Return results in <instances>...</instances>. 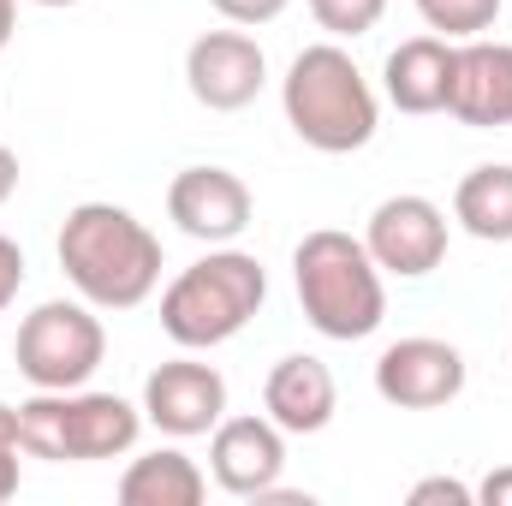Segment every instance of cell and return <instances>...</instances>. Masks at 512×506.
<instances>
[{
    "label": "cell",
    "mask_w": 512,
    "mask_h": 506,
    "mask_svg": "<svg viewBox=\"0 0 512 506\" xmlns=\"http://www.w3.org/2000/svg\"><path fill=\"white\" fill-rule=\"evenodd\" d=\"M24 453V435H18V405H0V459Z\"/></svg>",
    "instance_id": "cb8c5ba5"
},
{
    "label": "cell",
    "mask_w": 512,
    "mask_h": 506,
    "mask_svg": "<svg viewBox=\"0 0 512 506\" xmlns=\"http://www.w3.org/2000/svg\"><path fill=\"white\" fill-rule=\"evenodd\" d=\"M387 0H310V18L328 30V36H340V42H358V36H370L376 24H382Z\"/></svg>",
    "instance_id": "d6986e66"
},
{
    "label": "cell",
    "mask_w": 512,
    "mask_h": 506,
    "mask_svg": "<svg viewBox=\"0 0 512 506\" xmlns=\"http://www.w3.org/2000/svg\"><path fill=\"white\" fill-rule=\"evenodd\" d=\"M227 417V381L215 364L197 358H167L161 370L143 381V423H155L167 441H191L209 435Z\"/></svg>",
    "instance_id": "30bf717a"
},
{
    "label": "cell",
    "mask_w": 512,
    "mask_h": 506,
    "mask_svg": "<svg viewBox=\"0 0 512 506\" xmlns=\"http://www.w3.org/2000/svg\"><path fill=\"white\" fill-rule=\"evenodd\" d=\"M203 495H209V477L179 447H155V453L131 459L120 477V506H197Z\"/></svg>",
    "instance_id": "2e32d148"
},
{
    "label": "cell",
    "mask_w": 512,
    "mask_h": 506,
    "mask_svg": "<svg viewBox=\"0 0 512 506\" xmlns=\"http://www.w3.org/2000/svg\"><path fill=\"white\" fill-rule=\"evenodd\" d=\"M417 12H423V24L435 30V36H459V42H471V36H483L495 18H501V0H411Z\"/></svg>",
    "instance_id": "ac0fdd59"
},
{
    "label": "cell",
    "mask_w": 512,
    "mask_h": 506,
    "mask_svg": "<svg viewBox=\"0 0 512 506\" xmlns=\"http://www.w3.org/2000/svg\"><path fill=\"white\" fill-rule=\"evenodd\" d=\"M477 506V489L471 483H459V477H423L417 489H411V506Z\"/></svg>",
    "instance_id": "44dd1931"
},
{
    "label": "cell",
    "mask_w": 512,
    "mask_h": 506,
    "mask_svg": "<svg viewBox=\"0 0 512 506\" xmlns=\"http://www.w3.org/2000/svg\"><path fill=\"white\" fill-rule=\"evenodd\" d=\"M12 358H18V376L30 381V387H48V393L90 387V376L108 358V334H102L96 304H84V298H48V304H36L18 322Z\"/></svg>",
    "instance_id": "8992f818"
},
{
    "label": "cell",
    "mask_w": 512,
    "mask_h": 506,
    "mask_svg": "<svg viewBox=\"0 0 512 506\" xmlns=\"http://www.w3.org/2000/svg\"><path fill=\"white\" fill-rule=\"evenodd\" d=\"M262 78H268V60H262V42L251 30H203L185 48V84L209 114L251 108Z\"/></svg>",
    "instance_id": "9c48e42d"
},
{
    "label": "cell",
    "mask_w": 512,
    "mask_h": 506,
    "mask_svg": "<svg viewBox=\"0 0 512 506\" xmlns=\"http://www.w3.org/2000/svg\"><path fill=\"white\" fill-rule=\"evenodd\" d=\"M376 393L399 411H441L465 393V358L459 346L429 340V334L393 340L376 358Z\"/></svg>",
    "instance_id": "8fae6325"
},
{
    "label": "cell",
    "mask_w": 512,
    "mask_h": 506,
    "mask_svg": "<svg viewBox=\"0 0 512 506\" xmlns=\"http://www.w3.org/2000/svg\"><path fill=\"white\" fill-rule=\"evenodd\" d=\"M382 90L399 114H447L453 90V42L447 36H411L387 54Z\"/></svg>",
    "instance_id": "9a60e30c"
},
{
    "label": "cell",
    "mask_w": 512,
    "mask_h": 506,
    "mask_svg": "<svg viewBox=\"0 0 512 506\" xmlns=\"http://www.w3.org/2000/svg\"><path fill=\"white\" fill-rule=\"evenodd\" d=\"M36 6H78V0H36Z\"/></svg>",
    "instance_id": "4316f807"
},
{
    "label": "cell",
    "mask_w": 512,
    "mask_h": 506,
    "mask_svg": "<svg viewBox=\"0 0 512 506\" xmlns=\"http://www.w3.org/2000/svg\"><path fill=\"white\" fill-rule=\"evenodd\" d=\"M268 298V274L251 251L209 245L203 262L179 268L161 292V334L185 352H215L233 334H245L256 310Z\"/></svg>",
    "instance_id": "277c9868"
},
{
    "label": "cell",
    "mask_w": 512,
    "mask_h": 506,
    "mask_svg": "<svg viewBox=\"0 0 512 506\" xmlns=\"http://www.w3.org/2000/svg\"><path fill=\"white\" fill-rule=\"evenodd\" d=\"M262 411L286 429V435H322L340 411V387H334V370L310 352H292L280 358L268 381H262Z\"/></svg>",
    "instance_id": "5bb4252c"
},
{
    "label": "cell",
    "mask_w": 512,
    "mask_h": 506,
    "mask_svg": "<svg viewBox=\"0 0 512 506\" xmlns=\"http://www.w3.org/2000/svg\"><path fill=\"white\" fill-rule=\"evenodd\" d=\"M364 251L376 256L382 274L423 280V274H435L441 256H447V215H441L429 197L399 191V197L376 203V215H370V227H364Z\"/></svg>",
    "instance_id": "52a82bcc"
},
{
    "label": "cell",
    "mask_w": 512,
    "mask_h": 506,
    "mask_svg": "<svg viewBox=\"0 0 512 506\" xmlns=\"http://www.w3.org/2000/svg\"><path fill=\"white\" fill-rule=\"evenodd\" d=\"M12 191H18V155H12V149L0 143V203H6Z\"/></svg>",
    "instance_id": "d4e9b609"
},
{
    "label": "cell",
    "mask_w": 512,
    "mask_h": 506,
    "mask_svg": "<svg viewBox=\"0 0 512 506\" xmlns=\"http://www.w3.org/2000/svg\"><path fill=\"white\" fill-rule=\"evenodd\" d=\"M477 501H483V506H512V465L489 471V477L477 483Z\"/></svg>",
    "instance_id": "603a6c76"
},
{
    "label": "cell",
    "mask_w": 512,
    "mask_h": 506,
    "mask_svg": "<svg viewBox=\"0 0 512 506\" xmlns=\"http://www.w3.org/2000/svg\"><path fill=\"white\" fill-rule=\"evenodd\" d=\"M227 24H239V30H256V24H274L292 0H209Z\"/></svg>",
    "instance_id": "ffe728a7"
},
{
    "label": "cell",
    "mask_w": 512,
    "mask_h": 506,
    "mask_svg": "<svg viewBox=\"0 0 512 506\" xmlns=\"http://www.w3.org/2000/svg\"><path fill=\"white\" fill-rule=\"evenodd\" d=\"M447 114H453L459 126H477V131L512 126V42H483V36H471L465 48H453Z\"/></svg>",
    "instance_id": "4fadbf2b"
},
{
    "label": "cell",
    "mask_w": 512,
    "mask_h": 506,
    "mask_svg": "<svg viewBox=\"0 0 512 506\" xmlns=\"http://www.w3.org/2000/svg\"><path fill=\"white\" fill-rule=\"evenodd\" d=\"M18 435H24V459L96 465L137 447L143 405H131L120 393H96V387H66V393L36 387V399L18 405Z\"/></svg>",
    "instance_id": "5b68a950"
},
{
    "label": "cell",
    "mask_w": 512,
    "mask_h": 506,
    "mask_svg": "<svg viewBox=\"0 0 512 506\" xmlns=\"http://www.w3.org/2000/svg\"><path fill=\"white\" fill-rule=\"evenodd\" d=\"M18 286H24V251H18V239H6V233H0V316L12 310Z\"/></svg>",
    "instance_id": "7402d4cb"
},
{
    "label": "cell",
    "mask_w": 512,
    "mask_h": 506,
    "mask_svg": "<svg viewBox=\"0 0 512 506\" xmlns=\"http://www.w3.org/2000/svg\"><path fill=\"white\" fill-rule=\"evenodd\" d=\"M453 221L483 239V245H512V167L507 161H489V167H471L453 191Z\"/></svg>",
    "instance_id": "e0dca14e"
},
{
    "label": "cell",
    "mask_w": 512,
    "mask_h": 506,
    "mask_svg": "<svg viewBox=\"0 0 512 506\" xmlns=\"http://www.w3.org/2000/svg\"><path fill=\"white\" fill-rule=\"evenodd\" d=\"M292 286H298L304 322L322 340H370L387 316V286L376 256L364 251V239H352L340 227H316L298 239Z\"/></svg>",
    "instance_id": "3957f363"
},
{
    "label": "cell",
    "mask_w": 512,
    "mask_h": 506,
    "mask_svg": "<svg viewBox=\"0 0 512 506\" xmlns=\"http://www.w3.org/2000/svg\"><path fill=\"white\" fill-rule=\"evenodd\" d=\"M54 251L72 292L96 310H137L161 286V239L120 203H78Z\"/></svg>",
    "instance_id": "6da1fadb"
},
{
    "label": "cell",
    "mask_w": 512,
    "mask_h": 506,
    "mask_svg": "<svg viewBox=\"0 0 512 506\" xmlns=\"http://www.w3.org/2000/svg\"><path fill=\"white\" fill-rule=\"evenodd\" d=\"M256 215L251 185L227 167H185L167 185V221L197 245H233Z\"/></svg>",
    "instance_id": "ba28073f"
},
{
    "label": "cell",
    "mask_w": 512,
    "mask_h": 506,
    "mask_svg": "<svg viewBox=\"0 0 512 506\" xmlns=\"http://www.w3.org/2000/svg\"><path fill=\"white\" fill-rule=\"evenodd\" d=\"M286 471V429L274 417H221L209 429V477L221 495L256 501Z\"/></svg>",
    "instance_id": "7c38bea8"
},
{
    "label": "cell",
    "mask_w": 512,
    "mask_h": 506,
    "mask_svg": "<svg viewBox=\"0 0 512 506\" xmlns=\"http://www.w3.org/2000/svg\"><path fill=\"white\" fill-rule=\"evenodd\" d=\"M12 30H18V0H0V54L12 42Z\"/></svg>",
    "instance_id": "484cf974"
},
{
    "label": "cell",
    "mask_w": 512,
    "mask_h": 506,
    "mask_svg": "<svg viewBox=\"0 0 512 506\" xmlns=\"http://www.w3.org/2000/svg\"><path fill=\"white\" fill-rule=\"evenodd\" d=\"M280 108H286V126L322 155H352L382 126V102L370 78L340 42L298 48V60L280 78Z\"/></svg>",
    "instance_id": "7a4b0ae2"
}]
</instances>
